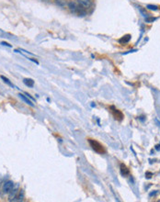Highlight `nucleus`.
<instances>
[{
	"mask_svg": "<svg viewBox=\"0 0 160 202\" xmlns=\"http://www.w3.org/2000/svg\"><path fill=\"white\" fill-rule=\"evenodd\" d=\"M23 197H24V194H23V191L21 190V192H19V196L18 197H17V200H18V201H21V200H23Z\"/></svg>",
	"mask_w": 160,
	"mask_h": 202,
	"instance_id": "12",
	"label": "nucleus"
},
{
	"mask_svg": "<svg viewBox=\"0 0 160 202\" xmlns=\"http://www.w3.org/2000/svg\"><path fill=\"white\" fill-rule=\"evenodd\" d=\"M1 44H2V45H5V46H8V47H11V45H10V44L6 43V42H1Z\"/></svg>",
	"mask_w": 160,
	"mask_h": 202,
	"instance_id": "15",
	"label": "nucleus"
},
{
	"mask_svg": "<svg viewBox=\"0 0 160 202\" xmlns=\"http://www.w3.org/2000/svg\"><path fill=\"white\" fill-rule=\"evenodd\" d=\"M131 39V35H126V36H123L121 40H120V42L121 43H127Z\"/></svg>",
	"mask_w": 160,
	"mask_h": 202,
	"instance_id": "8",
	"label": "nucleus"
},
{
	"mask_svg": "<svg viewBox=\"0 0 160 202\" xmlns=\"http://www.w3.org/2000/svg\"><path fill=\"white\" fill-rule=\"evenodd\" d=\"M1 79L6 83V84H8L9 87H14V84H13L10 81H9V79H8V78H6L5 76H3V75H1Z\"/></svg>",
	"mask_w": 160,
	"mask_h": 202,
	"instance_id": "9",
	"label": "nucleus"
},
{
	"mask_svg": "<svg viewBox=\"0 0 160 202\" xmlns=\"http://www.w3.org/2000/svg\"><path fill=\"white\" fill-rule=\"evenodd\" d=\"M14 187V183L12 181H6L3 186V192L4 193H10Z\"/></svg>",
	"mask_w": 160,
	"mask_h": 202,
	"instance_id": "2",
	"label": "nucleus"
},
{
	"mask_svg": "<svg viewBox=\"0 0 160 202\" xmlns=\"http://www.w3.org/2000/svg\"><path fill=\"white\" fill-rule=\"evenodd\" d=\"M18 96L21 97V99H22V100H23L26 104H28L29 106H30V107H34V104H33V103H32V102H31V101L28 99V97L25 96L24 95L19 94V95H18Z\"/></svg>",
	"mask_w": 160,
	"mask_h": 202,
	"instance_id": "4",
	"label": "nucleus"
},
{
	"mask_svg": "<svg viewBox=\"0 0 160 202\" xmlns=\"http://www.w3.org/2000/svg\"><path fill=\"white\" fill-rule=\"evenodd\" d=\"M77 2H78L79 6H81L82 8H84V9L89 8L90 6H91V1H90V0H77Z\"/></svg>",
	"mask_w": 160,
	"mask_h": 202,
	"instance_id": "3",
	"label": "nucleus"
},
{
	"mask_svg": "<svg viewBox=\"0 0 160 202\" xmlns=\"http://www.w3.org/2000/svg\"><path fill=\"white\" fill-rule=\"evenodd\" d=\"M68 8H69V9H70L72 12H77V9H78V8L76 6V5L74 2H69V3H68Z\"/></svg>",
	"mask_w": 160,
	"mask_h": 202,
	"instance_id": "6",
	"label": "nucleus"
},
{
	"mask_svg": "<svg viewBox=\"0 0 160 202\" xmlns=\"http://www.w3.org/2000/svg\"><path fill=\"white\" fill-rule=\"evenodd\" d=\"M55 4L58 5L59 6H64L66 5L64 0H55Z\"/></svg>",
	"mask_w": 160,
	"mask_h": 202,
	"instance_id": "10",
	"label": "nucleus"
},
{
	"mask_svg": "<svg viewBox=\"0 0 160 202\" xmlns=\"http://www.w3.org/2000/svg\"><path fill=\"white\" fill-rule=\"evenodd\" d=\"M152 175H153L152 173H146V174H145V177H146V178H151Z\"/></svg>",
	"mask_w": 160,
	"mask_h": 202,
	"instance_id": "14",
	"label": "nucleus"
},
{
	"mask_svg": "<svg viewBox=\"0 0 160 202\" xmlns=\"http://www.w3.org/2000/svg\"><path fill=\"white\" fill-rule=\"evenodd\" d=\"M121 173H122V175H129V170L127 169V167H126L124 165H121Z\"/></svg>",
	"mask_w": 160,
	"mask_h": 202,
	"instance_id": "7",
	"label": "nucleus"
},
{
	"mask_svg": "<svg viewBox=\"0 0 160 202\" xmlns=\"http://www.w3.org/2000/svg\"><path fill=\"white\" fill-rule=\"evenodd\" d=\"M146 8H147L148 9H150V10H157L158 9V8L156 6H154V5H147V6H146Z\"/></svg>",
	"mask_w": 160,
	"mask_h": 202,
	"instance_id": "11",
	"label": "nucleus"
},
{
	"mask_svg": "<svg viewBox=\"0 0 160 202\" xmlns=\"http://www.w3.org/2000/svg\"><path fill=\"white\" fill-rule=\"evenodd\" d=\"M0 184H1V180H0Z\"/></svg>",
	"mask_w": 160,
	"mask_h": 202,
	"instance_id": "16",
	"label": "nucleus"
},
{
	"mask_svg": "<svg viewBox=\"0 0 160 202\" xmlns=\"http://www.w3.org/2000/svg\"><path fill=\"white\" fill-rule=\"evenodd\" d=\"M23 83L29 87H33V86H34V81L30 79V78H25V79L23 80Z\"/></svg>",
	"mask_w": 160,
	"mask_h": 202,
	"instance_id": "5",
	"label": "nucleus"
},
{
	"mask_svg": "<svg viewBox=\"0 0 160 202\" xmlns=\"http://www.w3.org/2000/svg\"><path fill=\"white\" fill-rule=\"evenodd\" d=\"M88 141L90 143L91 147L93 148V150H95V152H97L98 153H105L104 147L99 142H98L97 141H94V140H88Z\"/></svg>",
	"mask_w": 160,
	"mask_h": 202,
	"instance_id": "1",
	"label": "nucleus"
},
{
	"mask_svg": "<svg viewBox=\"0 0 160 202\" xmlns=\"http://www.w3.org/2000/svg\"><path fill=\"white\" fill-rule=\"evenodd\" d=\"M156 18H145V21L146 22H153V21H155L156 20Z\"/></svg>",
	"mask_w": 160,
	"mask_h": 202,
	"instance_id": "13",
	"label": "nucleus"
}]
</instances>
